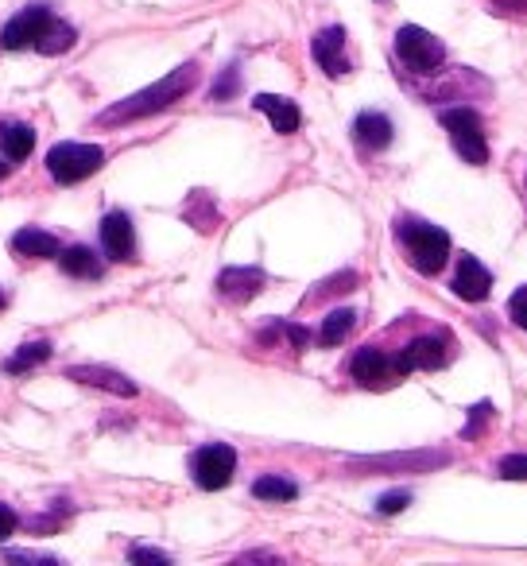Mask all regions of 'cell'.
<instances>
[{
    "label": "cell",
    "mask_w": 527,
    "mask_h": 566,
    "mask_svg": "<svg viewBox=\"0 0 527 566\" xmlns=\"http://www.w3.org/2000/svg\"><path fill=\"white\" fill-rule=\"evenodd\" d=\"M236 90H241V74H236V66H229V71L218 78V86L210 90V97H213V102H229Z\"/></svg>",
    "instance_id": "cell-28"
},
{
    "label": "cell",
    "mask_w": 527,
    "mask_h": 566,
    "mask_svg": "<svg viewBox=\"0 0 527 566\" xmlns=\"http://www.w3.org/2000/svg\"><path fill=\"white\" fill-rule=\"evenodd\" d=\"M357 280H361V275H357V272H338V275H330V280H323V283H318V287H315V292H310V303L326 300V295L354 292V287H357Z\"/></svg>",
    "instance_id": "cell-25"
},
{
    "label": "cell",
    "mask_w": 527,
    "mask_h": 566,
    "mask_svg": "<svg viewBox=\"0 0 527 566\" xmlns=\"http://www.w3.org/2000/svg\"><path fill=\"white\" fill-rule=\"evenodd\" d=\"M496 478L504 481H527V454H508L496 465Z\"/></svg>",
    "instance_id": "cell-27"
},
{
    "label": "cell",
    "mask_w": 527,
    "mask_h": 566,
    "mask_svg": "<svg viewBox=\"0 0 527 566\" xmlns=\"http://www.w3.org/2000/svg\"><path fill=\"white\" fill-rule=\"evenodd\" d=\"M354 323H357V315L354 311H334V315H326V323H323V331H318V342L323 346H341V342L349 338V331H354Z\"/></svg>",
    "instance_id": "cell-24"
},
{
    "label": "cell",
    "mask_w": 527,
    "mask_h": 566,
    "mask_svg": "<svg viewBox=\"0 0 527 566\" xmlns=\"http://www.w3.org/2000/svg\"><path fill=\"white\" fill-rule=\"evenodd\" d=\"M349 373H354L357 385L365 388H388L400 380V373H396V361L388 354H380L377 346H365L354 354V361H349Z\"/></svg>",
    "instance_id": "cell-9"
},
{
    "label": "cell",
    "mask_w": 527,
    "mask_h": 566,
    "mask_svg": "<svg viewBox=\"0 0 527 566\" xmlns=\"http://www.w3.org/2000/svg\"><path fill=\"white\" fill-rule=\"evenodd\" d=\"M9 171H12V164H0V179H4Z\"/></svg>",
    "instance_id": "cell-33"
},
{
    "label": "cell",
    "mask_w": 527,
    "mask_h": 566,
    "mask_svg": "<svg viewBox=\"0 0 527 566\" xmlns=\"http://www.w3.org/2000/svg\"><path fill=\"white\" fill-rule=\"evenodd\" d=\"M396 55H400V63L408 66V71L434 74L442 66V59H446V48H442V40H434L426 28L408 24L396 32Z\"/></svg>",
    "instance_id": "cell-6"
},
{
    "label": "cell",
    "mask_w": 527,
    "mask_h": 566,
    "mask_svg": "<svg viewBox=\"0 0 527 566\" xmlns=\"http://www.w3.org/2000/svg\"><path fill=\"white\" fill-rule=\"evenodd\" d=\"M354 140L361 144L365 151H384L392 144V120L384 113H361L354 120Z\"/></svg>",
    "instance_id": "cell-18"
},
{
    "label": "cell",
    "mask_w": 527,
    "mask_h": 566,
    "mask_svg": "<svg viewBox=\"0 0 527 566\" xmlns=\"http://www.w3.org/2000/svg\"><path fill=\"white\" fill-rule=\"evenodd\" d=\"M194 86H198V66L187 63V66H179V71L167 74V78H159L156 86H148V90H140V94L125 97V102L109 105V109L97 117V125H128V120L164 113V109H171L175 102H182Z\"/></svg>",
    "instance_id": "cell-1"
},
{
    "label": "cell",
    "mask_w": 527,
    "mask_h": 566,
    "mask_svg": "<svg viewBox=\"0 0 527 566\" xmlns=\"http://www.w3.org/2000/svg\"><path fill=\"white\" fill-rule=\"evenodd\" d=\"M508 318L519 326V331L527 334V287H516V292H512V300H508Z\"/></svg>",
    "instance_id": "cell-30"
},
{
    "label": "cell",
    "mask_w": 527,
    "mask_h": 566,
    "mask_svg": "<svg viewBox=\"0 0 527 566\" xmlns=\"http://www.w3.org/2000/svg\"><path fill=\"white\" fill-rule=\"evenodd\" d=\"M396 237L408 249V260L415 264V272L423 275H439L450 260V237L446 229L431 226L423 218H400L396 221Z\"/></svg>",
    "instance_id": "cell-2"
},
{
    "label": "cell",
    "mask_w": 527,
    "mask_h": 566,
    "mask_svg": "<svg viewBox=\"0 0 527 566\" xmlns=\"http://www.w3.org/2000/svg\"><path fill=\"white\" fill-rule=\"evenodd\" d=\"M4 307H9V300H4V292H0V311H4Z\"/></svg>",
    "instance_id": "cell-34"
},
{
    "label": "cell",
    "mask_w": 527,
    "mask_h": 566,
    "mask_svg": "<svg viewBox=\"0 0 527 566\" xmlns=\"http://www.w3.org/2000/svg\"><path fill=\"white\" fill-rule=\"evenodd\" d=\"M236 473V450L225 447V442H205L202 450L190 454V478H194L198 489L205 493H218L233 481Z\"/></svg>",
    "instance_id": "cell-5"
},
{
    "label": "cell",
    "mask_w": 527,
    "mask_h": 566,
    "mask_svg": "<svg viewBox=\"0 0 527 566\" xmlns=\"http://www.w3.org/2000/svg\"><path fill=\"white\" fill-rule=\"evenodd\" d=\"M454 462L450 450H415V454H388V458H365V462H354V470H400V473H431L442 470V465Z\"/></svg>",
    "instance_id": "cell-8"
},
{
    "label": "cell",
    "mask_w": 527,
    "mask_h": 566,
    "mask_svg": "<svg viewBox=\"0 0 527 566\" xmlns=\"http://www.w3.org/2000/svg\"><path fill=\"white\" fill-rule=\"evenodd\" d=\"M12 252H20V256H32V260H51L63 252V244H59L55 233H48V229H20V233H12Z\"/></svg>",
    "instance_id": "cell-17"
},
{
    "label": "cell",
    "mask_w": 527,
    "mask_h": 566,
    "mask_svg": "<svg viewBox=\"0 0 527 566\" xmlns=\"http://www.w3.org/2000/svg\"><path fill=\"white\" fill-rule=\"evenodd\" d=\"M493 419V403L481 400L477 408H470V423L462 427V439H477L481 431H485V423Z\"/></svg>",
    "instance_id": "cell-26"
},
{
    "label": "cell",
    "mask_w": 527,
    "mask_h": 566,
    "mask_svg": "<svg viewBox=\"0 0 527 566\" xmlns=\"http://www.w3.org/2000/svg\"><path fill=\"white\" fill-rule=\"evenodd\" d=\"M252 109L264 113V117L272 120V128H276L280 136H292L295 128L303 125V113L299 105L292 102V97H280V94H260L256 102H252Z\"/></svg>",
    "instance_id": "cell-16"
},
{
    "label": "cell",
    "mask_w": 527,
    "mask_h": 566,
    "mask_svg": "<svg viewBox=\"0 0 527 566\" xmlns=\"http://www.w3.org/2000/svg\"><path fill=\"white\" fill-rule=\"evenodd\" d=\"M408 504H411V493H408V489H396V493H384V496H380V501H377V512H380V516H396V512H403Z\"/></svg>",
    "instance_id": "cell-29"
},
{
    "label": "cell",
    "mask_w": 527,
    "mask_h": 566,
    "mask_svg": "<svg viewBox=\"0 0 527 566\" xmlns=\"http://www.w3.org/2000/svg\"><path fill=\"white\" fill-rule=\"evenodd\" d=\"M51 24H55V12H51L48 4H28L24 12H17V17L4 24V32H0V48L4 51L40 48V40L48 35Z\"/></svg>",
    "instance_id": "cell-7"
},
{
    "label": "cell",
    "mask_w": 527,
    "mask_h": 566,
    "mask_svg": "<svg viewBox=\"0 0 527 566\" xmlns=\"http://www.w3.org/2000/svg\"><path fill=\"white\" fill-rule=\"evenodd\" d=\"M128 558H133V563H156V566L171 563V555H164V551H151V547H133V551H128Z\"/></svg>",
    "instance_id": "cell-31"
},
{
    "label": "cell",
    "mask_w": 527,
    "mask_h": 566,
    "mask_svg": "<svg viewBox=\"0 0 527 566\" xmlns=\"http://www.w3.org/2000/svg\"><path fill=\"white\" fill-rule=\"evenodd\" d=\"M442 128L450 133V144L454 151L465 159V164L481 167L488 164V140H485V125L473 109H446L442 113Z\"/></svg>",
    "instance_id": "cell-4"
},
{
    "label": "cell",
    "mask_w": 527,
    "mask_h": 566,
    "mask_svg": "<svg viewBox=\"0 0 527 566\" xmlns=\"http://www.w3.org/2000/svg\"><path fill=\"white\" fill-rule=\"evenodd\" d=\"M450 287H454L457 300L485 303L488 292H493V272H488L477 256H462L457 260V272H454V280H450Z\"/></svg>",
    "instance_id": "cell-12"
},
{
    "label": "cell",
    "mask_w": 527,
    "mask_h": 566,
    "mask_svg": "<svg viewBox=\"0 0 527 566\" xmlns=\"http://www.w3.org/2000/svg\"><path fill=\"white\" fill-rule=\"evenodd\" d=\"M48 357H51V342H32V346H20L17 354L4 361V373H12V377H17V373H32L35 365H43Z\"/></svg>",
    "instance_id": "cell-22"
},
{
    "label": "cell",
    "mask_w": 527,
    "mask_h": 566,
    "mask_svg": "<svg viewBox=\"0 0 527 566\" xmlns=\"http://www.w3.org/2000/svg\"><path fill=\"white\" fill-rule=\"evenodd\" d=\"M268 283V275L260 268H225L218 275V295L229 303H249L252 295H260V287Z\"/></svg>",
    "instance_id": "cell-14"
},
{
    "label": "cell",
    "mask_w": 527,
    "mask_h": 566,
    "mask_svg": "<svg viewBox=\"0 0 527 566\" xmlns=\"http://www.w3.org/2000/svg\"><path fill=\"white\" fill-rule=\"evenodd\" d=\"M17 524H20V516L9 509V504H0V543L9 539L12 532H17Z\"/></svg>",
    "instance_id": "cell-32"
},
{
    "label": "cell",
    "mask_w": 527,
    "mask_h": 566,
    "mask_svg": "<svg viewBox=\"0 0 527 566\" xmlns=\"http://www.w3.org/2000/svg\"><path fill=\"white\" fill-rule=\"evenodd\" d=\"M74 40H78V32H74L71 24H66V20H59L55 17V24L48 28V35H43L40 40V55H66V51L74 48Z\"/></svg>",
    "instance_id": "cell-23"
},
{
    "label": "cell",
    "mask_w": 527,
    "mask_h": 566,
    "mask_svg": "<svg viewBox=\"0 0 527 566\" xmlns=\"http://www.w3.org/2000/svg\"><path fill=\"white\" fill-rule=\"evenodd\" d=\"M66 380H78V385H94V388H105V392H117V396H136L140 388L117 369H105V365H74L66 369Z\"/></svg>",
    "instance_id": "cell-15"
},
{
    "label": "cell",
    "mask_w": 527,
    "mask_h": 566,
    "mask_svg": "<svg viewBox=\"0 0 527 566\" xmlns=\"http://www.w3.org/2000/svg\"><path fill=\"white\" fill-rule=\"evenodd\" d=\"M446 365V346H442V338H434V334H426V338H415L408 342V346L396 354V373L400 377H408V373H434Z\"/></svg>",
    "instance_id": "cell-10"
},
{
    "label": "cell",
    "mask_w": 527,
    "mask_h": 566,
    "mask_svg": "<svg viewBox=\"0 0 527 566\" xmlns=\"http://www.w3.org/2000/svg\"><path fill=\"white\" fill-rule=\"evenodd\" d=\"M105 164V151L97 148V144H74V140H63L55 144V148L48 151V171L55 182H63V187H74V182L89 179V175H97Z\"/></svg>",
    "instance_id": "cell-3"
},
{
    "label": "cell",
    "mask_w": 527,
    "mask_h": 566,
    "mask_svg": "<svg viewBox=\"0 0 527 566\" xmlns=\"http://www.w3.org/2000/svg\"><path fill=\"white\" fill-rule=\"evenodd\" d=\"M252 496H256V501H295V496H299V485L287 481V478H276V473H268V478L252 481Z\"/></svg>",
    "instance_id": "cell-21"
},
{
    "label": "cell",
    "mask_w": 527,
    "mask_h": 566,
    "mask_svg": "<svg viewBox=\"0 0 527 566\" xmlns=\"http://www.w3.org/2000/svg\"><path fill=\"white\" fill-rule=\"evenodd\" d=\"M59 264H63V272L74 275V280H102V272H105L102 256H97L94 249H86V244L63 249L59 252Z\"/></svg>",
    "instance_id": "cell-19"
},
{
    "label": "cell",
    "mask_w": 527,
    "mask_h": 566,
    "mask_svg": "<svg viewBox=\"0 0 527 566\" xmlns=\"http://www.w3.org/2000/svg\"><path fill=\"white\" fill-rule=\"evenodd\" d=\"M102 249L109 260L128 264L136 256V233H133V218L125 210H109L102 218Z\"/></svg>",
    "instance_id": "cell-11"
},
{
    "label": "cell",
    "mask_w": 527,
    "mask_h": 566,
    "mask_svg": "<svg viewBox=\"0 0 527 566\" xmlns=\"http://www.w3.org/2000/svg\"><path fill=\"white\" fill-rule=\"evenodd\" d=\"M310 55H315V63L323 66L330 78H341V74H349V59H346V28H323V32L310 40Z\"/></svg>",
    "instance_id": "cell-13"
},
{
    "label": "cell",
    "mask_w": 527,
    "mask_h": 566,
    "mask_svg": "<svg viewBox=\"0 0 527 566\" xmlns=\"http://www.w3.org/2000/svg\"><path fill=\"white\" fill-rule=\"evenodd\" d=\"M35 148V133L28 125H4L0 128V151L9 164H24Z\"/></svg>",
    "instance_id": "cell-20"
}]
</instances>
